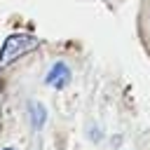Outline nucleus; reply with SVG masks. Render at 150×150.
<instances>
[{
  "instance_id": "nucleus-1",
  "label": "nucleus",
  "mask_w": 150,
  "mask_h": 150,
  "mask_svg": "<svg viewBox=\"0 0 150 150\" xmlns=\"http://www.w3.org/2000/svg\"><path fill=\"white\" fill-rule=\"evenodd\" d=\"M35 47H40V38L38 35H30V33H14V35H9L2 42V47H0V68H7L9 63H14L23 54L33 52Z\"/></svg>"
},
{
  "instance_id": "nucleus-2",
  "label": "nucleus",
  "mask_w": 150,
  "mask_h": 150,
  "mask_svg": "<svg viewBox=\"0 0 150 150\" xmlns=\"http://www.w3.org/2000/svg\"><path fill=\"white\" fill-rule=\"evenodd\" d=\"M45 82H47L49 87H54V89H63V87L70 82V68H68L63 61H56V63L52 66V70L47 73Z\"/></svg>"
},
{
  "instance_id": "nucleus-3",
  "label": "nucleus",
  "mask_w": 150,
  "mask_h": 150,
  "mask_svg": "<svg viewBox=\"0 0 150 150\" xmlns=\"http://www.w3.org/2000/svg\"><path fill=\"white\" fill-rule=\"evenodd\" d=\"M42 122H45V108L40 103H33V124L42 127Z\"/></svg>"
},
{
  "instance_id": "nucleus-4",
  "label": "nucleus",
  "mask_w": 150,
  "mask_h": 150,
  "mask_svg": "<svg viewBox=\"0 0 150 150\" xmlns=\"http://www.w3.org/2000/svg\"><path fill=\"white\" fill-rule=\"evenodd\" d=\"M5 150H14V148H5Z\"/></svg>"
}]
</instances>
